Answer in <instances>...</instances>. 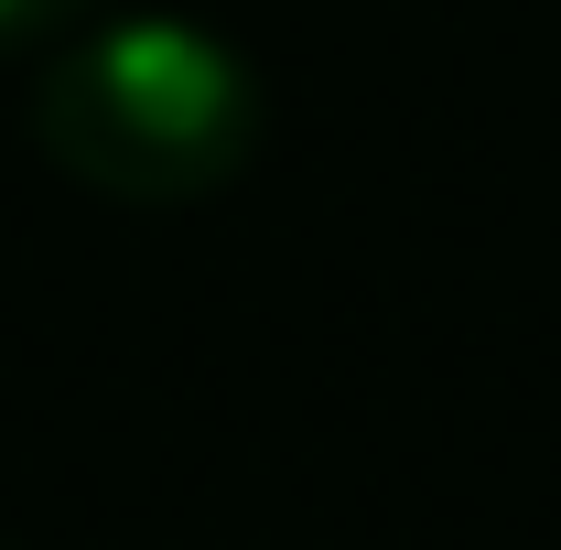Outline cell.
Instances as JSON below:
<instances>
[{"label": "cell", "instance_id": "obj_1", "mask_svg": "<svg viewBox=\"0 0 561 550\" xmlns=\"http://www.w3.org/2000/svg\"><path fill=\"white\" fill-rule=\"evenodd\" d=\"M260 66L195 11H98L33 55V151L108 206H206L260 162Z\"/></svg>", "mask_w": 561, "mask_h": 550}, {"label": "cell", "instance_id": "obj_2", "mask_svg": "<svg viewBox=\"0 0 561 550\" xmlns=\"http://www.w3.org/2000/svg\"><path fill=\"white\" fill-rule=\"evenodd\" d=\"M108 0H0V55H55L76 22H98Z\"/></svg>", "mask_w": 561, "mask_h": 550}]
</instances>
